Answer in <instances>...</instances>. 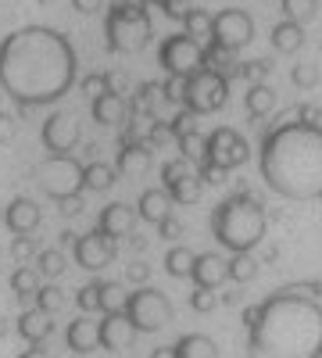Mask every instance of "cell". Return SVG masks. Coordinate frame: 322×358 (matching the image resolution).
Masks as SVG:
<instances>
[{
  "mask_svg": "<svg viewBox=\"0 0 322 358\" xmlns=\"http://www.w3.org/2000/svg\"><path fill=\"white\" fill-rule=\"evenodd\" d=\"M133 337H136V330H133V322H129L122 312L101 319V348H104V351L119 355V351H126V348L133 344Z\"/></svg>",
  "mask_w": 322,
  "mask_h": 358,
  "instance_id": "obj_13",
  "label": "cell"
},
{
  "mask_svg": "<svg viewBox=\"0 0 322 358\" xmlns=\"http://www.w3.org/2000/svg\"><path fill=\"white\" fill-rule=\"evenodd\" d=\"M158 236H165V241H180V236H183V222L180 219H161L158 222Z\"/></svg>",
  "mask_w": 322,
  "mask_h": 358,
  "instance_id": "obj_29",
  "label": "cell"
},
{
  "mask_svg": "<svg viewBox=\"0 0 322 358\" xmlns=\"http://www.w3.org/2000/svg\"><path fill=\"white\" fill-rule=\"evenodd\" d=\"M15 330H18V337L29 341V344H43V341L50 337V315H43L40 308H29V312L18 315Z\"/></svg>",
  "mask_w": 322,
  "mask_h": 358,
  "instance_id": "obj_16",
  "label": "cell"
},
{
  "mask_svg": "<svg viewBox=\"0 0 322 358\" xmlns=\"http://www.w3.org/2000/svg\"><path fill=\"white\" fill-rule=\"evenodd\" d=\"M204 140H208V136H200L197 129L180 133V136H175V143H180V158H186V162H200V158H204Z\"/></svg>",
  "mask_w": 322,
  "mask_h": 358,
  "instance_id": "obj_24",
  "label": "cell"
},
{
  "mask_svg": "<svg viewBox=\"0 0 322 358\" xmlns=\"http://www.w3.org/2000/svg\"><path fill=\"white\" fill-rule=\"evenodd\" d=\"M151 358H175V348H172V344H165V348H154V351H151Z\"/></svg>",
  "mask_w": 322,
  "mask_h": 358,
  "instance_id": "obj_35",
  "label": "cell"
},
{
  "mask_svg": "<svg viewBox=\"0 0 322 358\" xmlns=\"http://www.w3.org/2000/svg\"><path fill=\"white\" fill-rule=\"evenodd\" d=\"M97 287H101V312L104 315H115V312H126V301H129V294H126V287L122 283H111V280H97Z\"/></svg>",
  "mask_w": 322,
  "mask_h": 358,
  "instance_id": "obj_19",
  "label": "cell"
},
{
  "mask_svg": "<svg viewBox=\"0 0 322 358\" xmlns=\"http://www.w3.org/2000/svg\"><path fill=\"white\" fill-rule=\"evenodd\" d=\"M122 315L133 322L136 334H154V330H161V326L172 322V301L158 287H140V290L129 294Z\"/></svg>",
  "mask_w": 322,
  "mask_h": 358,
  "instance_id": "obj_4",
  "label": "cell"
},
{
  "mask_svg": "<svg viewBox=\"0 0 322 358\" xmlns=\"http://www.w3.org/2000/svg\"><path fill=\"white\" fill-rule=\"evenodd\" d=\"M172 348H175V358H219V344L208 334H186Z\"/></svg>",
  "mask_w": 322,
  "mask_h": 358,
  "instance_id": "obj_17",
  "label": "cell"
},
{
  "mask_svg": "<svg viewBox=\"0 0 322 358\" xmlns=\"http://www.w3.org/2000/svg\"><path fill=\"white\" fill-rule=\"evenodd\" d=\"M258 276V262L251 255H233L229 258V280H237V283H251Z\"/></svg>",
  "mask_w": 322,
  "mask_h": 358,
  "instance_id": "obj_25",
  "label": "cell"
},
{
  "mask_svg": "<svg viewBox=\"0 0 322 358\" xmlns=\"http://www.w3.org/2000/svg\"><path fill=\"white\" fill-rule=\"evenodd\" d=\"M161 187L172 197V204H197L204 183H200V172H193L186 158H172L161 165Z\"/></svg>",
  "mask_w": 322,
  "mask_h": 358,
  "instance_id": "obj_7",
  "label": "cell"
},
{
  "mask_svg": "<svg viewBox=\"0 0 322 358\" xmlns=\"http://www.w3.org/2000/svg\"><path fill=\"white\" fill-rule=\"evenodd\" d=\"M65 244H72L75 265H82L86 273H101V268H108V265L115 262V251H119V248H115L108 236H101L97 229L75 236V241H65Z\"/></svg>",
  "mask_w": 322,
  "mask_h": 358,
  "instance_id": "obj_9",
  "label": "cell"
},
{
  "mask_svg": "<svg viewBox=\"0 0 322 358\" xmlns=\"http://www.w3.org/2000/svg\"><path fill=\"white\" fill-rule=\"evenodd\" d=\"M200 183H208V187H219V183H226V169H219V165H212V162H200Z\"/></svg>",
  "mask_w": 322,
  "mask_h": 358,
  "instance_id": "obj_28",
  "label": "cell"
},
{
  "mask_svg": "<svg viewBox=\"0 0 322 358\" xmlns=\"http://www.w3.org/2000/svg\"><path fill=\"white\" fill-rule=\"evenodd\" d=\"M126 280H129V283H147V280H151V265H143V262L126 265Z\"/></svg>",
  "mask_w": 322,
  "mask_h": 358,
  "instance_id": "obj_32",
  "label": "cell"
},
{
  "mask_svg": "<svg viewBox=\"0 0 322 358\" xmlns=\"http://www.w3.org/2000/svg\"><path fill=\"white\" fill-rule=\"evenodd\" d=\"M65 341H68V348H72L75 355H90V351H97V348H101V322L86 319V315L72 319Z\"/></svg>",
  "mask_w": 322,
  "mask_h": 358,
  "instance_id": "obj_14",
  "label": "cell"
},
{
  "mask_svg": "<svg viewBox=\"0 0 322 358\" xmlns=\"http://www.w3.org/2000/svg\"><path fill=\"white\" fill-rule=\"evenodd\" d=\"M294 83H298L301 90H312V86L319 83V72H315L312 65H298V69H294Z\"/></svg>",
  "mask_w": 322,
  "mask_h": 358,
  "instance_id": "obj_31",
  "label": "cell"
},
{
  "mask_svg": "<svg viewBox=\"0 0 322 358\" xmlns=\"http://www.w3.org/2000/svg\"><path fill=\"white\" fill-rule=\"evenodd\" d=\"M212 33H215V43H219V47H226V50H237V47H244V43L251 40L254 25H251V18H247L244 11L229 8V11L215 15V22H212Z\"/></svg>",
  "mask_w": 322,
  "mask_h": 358,
  "instance_id": "obj_10",
  "label": "cell"
},
{
  "mask_svg": "<svg viewBox=\"0 0 322 358\" xmlns=\"http://www.w3.org/2000/svg\"><path fill=\"white\" fill-rule=\"evenodd\" d=\"M75 305L82 312H101V287L97 283H86L79 294H75Z\"/></svg>",
  "mask_w": 322,
  "mask_h": 358,
  "instance_id": "obj_27",
  "label": "cell"
},
{
  "mask_svg": "<svg viewBox=\"0 0 322 358\" xmlns=\"http://www.w3.org/2000/svg\"><path fill=\"white\" fill-rule=\"evenodd\" d=\"M33 297H36V308H40L43 315H54L57 308L65 305V290L54 287V283H40V290H36Z\"/></svg>",
  "mask_w": 322,
  "mask_h": 358,
  "instance_id": "obj_23",
  "label": "cell"
},
{
  "mask_svg": "<svg viewBox=\"0 0 322 358\" xmlns=\"http://www.w3.org/2000/svg\"><path fill=\"white\" fill-rule=\"evenodd\" d=\"M215 305H219V294H215V290H208V287H193V294H190V308H193V312L208 315V312H215Z\"/></svg>",
  "mask_w": 322,
  "mask_h": 358,
  "instance_id": "obj_26",
  "label": "cell"
},
{
  "mask_svg": "<svg viewBox=\"0 0 322 358\" xmlns=\"http://www.w3.org/2000/svg\"><path fill=\"white\" fill-rule=\"evenodd\" d=\"M244 108H247L251 118H265L276 108V90L265 86V83H254L247 94H244Z\"/></svg>",
  "mask_w": 322,
  "mask_h": 358,
  "instance_id": "obj_18",
  "label": "cell"
},
{
  "mask_svg": "<svg viewBox=\"0 0 322 358\" xmlns=\"http://www.w3.org/2000/svg\"><path fill=\"white\" fill-rule=\"evenodd\" d=\"M18 358H47V351H43L40 344H29V348H25V351H22Z\"/></svg>",
  "mask_w": 322,
  "mask_h": 358,
  "instance_id": "obj_34",
  "label": "cell"
},
{
  "mask_svg": "<svg viewBox=\"0 0 322 358\" xmlns=\"http://www.w3.org/2000/svg\"><path fill=\"white\" fill-rule=\"evenodd\" d=\"M226 94H229L226 79H222L219 72H212V69H200V72H193V76L186 79V97H183V104H186L193 115H212V111H219V108L226 104Z\"/></svg>",
  "mask_w": 322,
  "mask_h": 358,
  "instance_id": "obj_6",
  "label": "cell"
},
{
  "mask_svg": "<svg viewBox=\"0 0 322 358\" xmlns=\"http://www.w3.org/2000/svg\"><path fill=\"white\" fill-rule=\"evenodd\" d=\"M301 25L298 22H283V25H276L272 29V47L276 50H283V54H294L298 47H301Z\"/></svg>",
  "mask_w": 322,
  "mask_h": 358,
  "instance_id": "obj_21",
  "label": "cell"
},
{
  "mask_svg": "<svg viewBox=\"0 0 322 358\" xmlns=\"http://www.w3.org/2000/svg\"><path fill=\"white\" fill-rule=\"evenodd\" d=\"M258 169L265 187L286 201L322 197V111L298 108L258 143Z\"/></svg>",
  "mask_w": 322,
  "mask_h": 358,
  "instance_id": "obj_2",
  "label": "cell"
},
{
  "mask_svg": "<svg viewBox=\"0 0 322 358\" xmlns=\"http://www.w3.org/2000/svg\"><path fill=\"white\" fill-rule=\"evenodd\" d=\"M272 65L269 62H251V65H244V76H251V79H258V76H265Z\"/></svg>",
  "mask_w": 322,
  "mask_h": 358,
  "instance_id": "obj_33",
  "label": "cell"
},
{
  "mask_svg": "<svg viewBox=\"0 0 322 358\" xmlns=\"http://www.w3.org/2000/svg\"><path fill=\"white\" fill-rule=\"evenodd\" d=\"M251 358H322V280H298L244 312Z\"/></svg>",
  "mask_w": 322,
  "mask_h": 358,
  "instance_id": "obj_1",
  "label": "cell"
},
{
  "mask_svg": "<svg viewBox=\"0 0 322 358\" xmlns=\"http://www.w3.org/2000/svg\"><path fill=\"white\" fill-rule=\"evenodd\" d=\"M193 251L190 248H172L168 255H165V273L168 276H175V280H186L190 276V268H193Z\"/></svg>",
  "mask_w": 322,
  "mask_h": 358,
  "instance_id": "obj_22",
  "label": "cell"
},
{
  "mask_svg": "<svg viewBox=\"0 0 322 358\" xmlns=\"http://www.w3.org/2000/svg\"><path fill=\"white\" fill-rule=\"evenodd\" d=\"M286 4V15L290 18H308L315 11V0H283Z\"/></svg>",
  "mask_w": 322,
  "mask_h": 358,
  "instance_id": "obj_30",
  "label": "cell"
},
{
  "mask_svg": "<svg viewBox=\"0 0 322 358\" xmlns=\"http://www.w3.org/2000/svg\"><path fill=\"white\" fill-rule=\"evenodd\" d=\"M40 290V273L33 265H18L11 273V294L15 297H33Z\"/></svg>",
  "mask_w": 322,
  "mask_h": 358,
  "instance_id": "obj_20",
  "label": "cell"
},
{
  "mask_svg": "<svg viewBox=\"0 0 322 358\" xmlns=\"http://www.w3.org/2000/svg\"><path fill=\"white\" fill-rule=\"evenodd\" d=\"M136 226V208H129L126 201H111L101 208V215H97V233L108 236L111 244H119L122 236H129Z\"/></svg>",
  "mask_w": 322,
  "mask_h": 358,
  "instance_id": "obj_11",
  "label": "cell"
},
{
  "mask_svg": "<svg viewBox=\"0 0 322 358\" xmlns=\"http://www.w3.org/2000/svg\"><path fill=\"white\" fill-rule=\"evenodd\" d=\"M247 158H251L247 140H244L237 129H229V126H219L215 133H208V140H204V158H200V162H212V165L233 172V169L247 165ZM200 162H197V165H200Z\"/></svg>",
  "mask_w": 322,
  "mask_h": 358,
  "instance_id": "obj_5",
  "label": "cell"
},
{
  "mask_svg": "<svg viewBox=\"0 0 322 358\" xmlns=\"http://www.w3.org/2000/svg\"><path fill=\"white\" fill-rule=\"evenodd\" d=\"M269 229L265 204L254 194H233L212 212V236L229 255H251Z\"/></svg>",
  "mask_w": 322,
  "mask_h": 358,
  "instance_id": "obj_3",
  "label": "cell"
},
{
  "mask_svg": "<svg viewBox=\"0 0 322 358\" xmlns=\"http://www.w3.org/2000/svg\"><path fill=\"white\" fill-rule=\"evenodd\" d=\"M168 215H172V197L165 194V187H151V190L140 194V201H136V219L158 226V222L168 219Z\"/></svg>",
  "mask_w": 322,
  "mask_h": 358,
  "instance_id": "obj_15",
  "label": "cell"
},
{
  "mask_svg": "<svg viewBox=\"0 0 322 358\" xmlns=\"http://www.w3.org/2000/svg\"><path fill=\"white\" fill-rule=\"evenodd\" d=\"M161 65H165L172 76L190 79L193 72L204 69V50L193 43V36H168V40L161 43Z\"/></svg>",
  "mask_w": 322,
  "mask_h": 358,
  "instance_id": "obj_8",
  "label": "cell"
},
{
  "mask_svg": "<svg viewBox=\"0 0 322 358\" xmlns=\"http://www.w3.org/2000/svg\"><path fill=\"white\" fill-rule=\"evenodd\" d=\"M190 280H193V287L215 290L219 283L229 280V258H222V255H215V251L197 255V258H193V268H190Z\"/></svg>",
  "mask_w": 322,
  "mask_h": 358,
  "instance_id": "obj_12",
  "label": "cell"
}]
</instances>
